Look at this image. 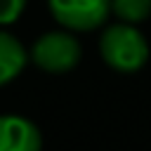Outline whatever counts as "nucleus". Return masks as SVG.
<instances>
[{"label": "nucleus", "instance_id": "1", "mask_svg": "<svg viewBox=\"0 0 151 151\" xmlns=\"http://www.w3.org/2000/svg\"><path fill=\"white\" fill-rule=\"evenodd\" d=\"M99 54L109 68L116 73H137L149 61V40L132 24H109L99 35Z\"/></svg>", "mask_w": 151, "mask_h": 151}, {"label": "nucleus", "instance_id": "2", "mask_svg": "<svg viewBox=\"0 0 151 151\" xmlns=\"http://www.w3.org/2000/svg\"><path fill=\"white\" fill-rule=\"evenodd\" d=\"M80 59H83L80 40L76 38L73 31H66V28L45 31L33 40L28 50V61L52 76H64L73 71L80 64Z\"/></svg>", "mask_w": 151, "mask_h": 151}, {"label": "nucleus", "instance_id": "3", "mask_svg": "<svg viewBox=\"0 0 151 151\" xmlns=\"http://www.w3.org/2000/svg\"><path fill=\"white\" fill-rule=\"evenodd\" d=\"M52 19L73 33L101 28L111 17V0H47Z\"/></svg>", "mask_w": 151, "mask_h": 151}, {"label": "nucleus", "instance_id": "4", "mask_svg": "<svg viewBox=\"0 0 151 151\" xmlns=\"http://www.w3.org/2000/svg\"><path fill=\"white\" fill-rule=\"evenodd\" d=\"M0 151H42L40 127L21 113H0Z\"/></svg>", "mask_w": 151, "mask_h": 151}, {"label": "nucleus", "instance_id": "5", "mask_svg": "<svg viewBox=\"0 0 151 151\" xmlns=\"http://www.w3.org/2000/svg\"><path fill=\"white\" fill-rule=\"evenodd\" d=\"M26 64L28 50L24 47V42L14 33L0 28V87L14 83L26 68Z\"/></svg>", "mask_w": 151, "mask_h": 151}, {"label": "nucleus", "instance_id": "6", "mask_svg": "<svg viewBox=\"0 0 151 151\" xmlns=\"http://www.w3.org/2000/svg\"><path fill=\"white\" fill-rule=\"evenodd\" d=\"M111 14L123 24L139 26L151 17V0H111Z\"/></svg>", "mask_w": 151, "mask_h": 151}, {"label": "nucleus", "instance_id": "7", "mask_svg": "<svg viewBox=\"0 0 151 151\" xmlns=\"http://www.w3.org/2000/svg\"><path fill=\"white\" fill-rule=\"evenodd\" d=\"M26 0H0V28H7L21 19Z\"/></svg>", "mask_w": 151, "mask_h": 151}]
</instances>
